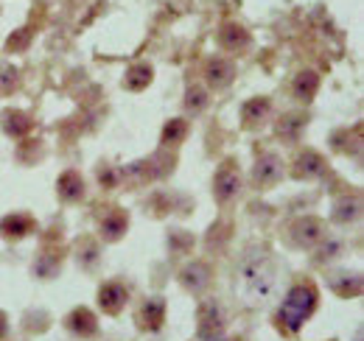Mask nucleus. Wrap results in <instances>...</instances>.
<instances>
[{"label":"nucleus","mask_w":364,"mask_h":341,"mask_svg":"<svg viewBox=\"0 0 364 341\" xmlns=\"http://www.w3.org/2000/svg\"><path fill=\"white\" fill-rule=\"evenodd\" d=\"M314 305H317V291H314V286H294V288L286 294V299H283L280 325H283L289 333L300 330L303 322L311 316Z\"/></svg>","instance_id":"f257e3e1"},{"label":"nucleus","mask_w":364,"mask_h":341,"mask_svg":"<svg viewBox=\"0 0 364 341\" xmlns=\"http://www.w3.org/2000/svg\"><path fill=\"white\" fill-rule=\"evenodd\" d=\"M241 286L252 294V297H269V291L274 288V269L267 257L250 260L241 269Z\"/></svg>","instance_id":"f03ea898"},{"label":"nucleus","mask_w":364,"mask_h":341,"mask_svg":"<svg viewBox=\"0 0 364 341\" xmlns=\"http://www.w3.org/2000/svg\"><path fill=\"white\" fill-rule=\"evenodd\" d=\"M238 188H241V176H238V170H235V163L228 160L222 168L216 170V179H213V196H216L219 205H228L230 199L238 193Z\"/></svg>","instance_id":"7ed1b4c3"},{"label":"nucleus","mask_w":364,"mask_h":341,"mask_svg":"<svg viewBox=\"0 0 364 341\" xmlns=\"http://www.w3.org/2000/svg\"><path fill=\"white\" fill-rule=\"evenodd\" d=\"M225 336V325H222V313L213 302L202 305L199 310V339L202 341H222Z\"/></svg>","instance_id":"20e7f679"},{"label":"nucleus","mask_w":364,"mask_h":341,"mask_svg":"<svg viewBox=\"0 0 364 341\" xmlns=\"http://www.w3.org/2000/svg\"><path fill=\"white\" fill-rule=\"evenodd\" d=\"M56 190H59V196H62L65 202H79V199L85 196V179H82L76 170H68V173L59 176Z\"/></svg>","instance_id":"39448f33"},{"label":"nucleus","mask_w":364,"mask_h":341,"mask_svg":"<svg viewBox=\"0 0 364 341\" xmlns=\"http://www.w3.org/2000/svg\"><path fill=\"white\" fill-rule=\"evenodd\" d=\"M98 302L107 313H121V308L127 305V288L121 283H107L98 294Z\"/></svg>","instance_id":"423d86ee"},{"label":"nucleus","mask_w":364,"mask_h":341,"mask_svg":"<svg viewBox=\"0 0 364 341\" xmlns=\"http://www.w3.org/2000/svg\"><path fill=\"white\" fill-rule=\"evenodd\" d=\"M291 232H294V241L300 247H311L314 241L322 238V224H319L317 218H303V221H297L291 227Z\"/></svg>","instance_id":"0eeeda50"},{"label":"nucleus","mask_w":364,"mask_h":341,"mask_svg":"<svg viewBox=\"0 0 364 341\" xmlns=\"http://www.w3.org/2000/svg\"><path fill=\"white\" fill-rule=\"evenodd\" d=\"M68 328L73 330V333H79V336H92L95 330H98V322H95V316H92L87 308H76L70 316H68Z\"/></svg>","instance_id":"6e6552de"},{"label":"nucleus","mask_w":364,"mask_h":341,"mask_svg":"<svg viewBox=\"0 0 364 341\" xmlns=\"http://www.w3.org/2000/svg\"><path fill=\"white\" fill-rule=\"evenodd\" d=\"M166 322V302L163 299H149L140 310V325L149 330H157Z\"/></svg>","instance_id":"1a4fd4ad"},{"label":"nucleus","mask_w":364,"mask_h":341,"mask_svg":"<svg viewBox=\"0 0 364 341\" xmlns=\"http://www.w3.org/2000/svg\"><path fill=\"white\" fill-rule=\"evenodd\" d=\"M31 229H34V221L23 213L6 215V218L0 221V232H6L9 238H23V235L31 232Z\"/></svg>","instance_id":"9d476101"},{"label":"nucleus","mask_w":364,"mask_h":341,"mask_svg":"<svg viewBox=\"0 0 364 341\" xmlns=\"http://www.w3.org/2000/svg\"><path fill=\"white\" fill-rule=\"evenodd\" d=\"M280 160L274 157V154H264L261 160H258V166H255V182L258 185H269L274 182L277 176H280Z\"/></svg>","instance_id":"9b49d317"},{"label":"nucleus","mask_w":364,"mask_h":341,"mask_svg":"<svg viewBox=\"0 0 364 341\" xmlns=\"http://www.w3.org/2000/svg\"><path fill=\"white\" fill-rule=\"evenodd\" d=\"M322 166H325V163H322V157H319L317 151H306V154H300L297 163H294V176H300V179H303V176H306V179H309V176H317V173H322Z\"/></svg>","instance_id":"f8f14e48"},{"label":"nucleus","mask_w":364,"mask_h":341,"mask_svg":"<svg viewBox=\"0 0 364 341\" xmlns=\"http://www.w3.org/2000/svg\"><path fill=\"white\" fill-rule=\"evenodd\" d=\"M182 283H185L188 288L199 291V288H205V286L210 283V269L202 266V263H193V266H188V269L182 271Z\"/></svg>","instance_id":"ddd939ff"},{"label":"nucleus","mask_w":364,"mask_h":341,"mask_svg":"<svg viewBox=\"0 0 364 341\" xmlns=\"http://www.w3.org/2000/svg\"><path fill=\"white\" fill-rule=\"evenodd\" d=\"M101 232H104L109 241L121 238V232H127V215L121 213V210H109V213L101 218Z\"/></svg>","instance_id":"4468645a"},{"label":"nucleus","mask_w":364,"mask_h":341,"mask_svg":"<svg viewBox=\"0 0 364 341\" xmlns=\"http://www.w3.org/2000/svg\"><path fill=\"white\" fill-rule=\"evenodd\" d=\"M232 76H235V70H232V65H230L228 59H213V62L208 65V79H210V85L225 87L232 82Z\"/></svg>","instance_id":"2eb2a0df"},{"label":"nucleus","mask_w":364,"mask_h":341,"mask_svg":"<svg viewBox=\"0 0 364 341\" xmlns=\"http://www.w3.org/2000/svg\"><path fill=\"white\" fill-rule=\"evenodd\" d=\"M219 40H222V45L230 48V50H238V48H244V45L250 43L247 31H244L241 26H235V23H228V26L219 31Z\"/></svg>","instance_id":"dca6fc26"},{"label":"nucleus","mask_w":364,"mask_h":341,"mask_svg":"<svg viewBox=\"0 0 364 341\" xmlns=\"http://www.w3.org/2000/svg\"><path fill=\"white\" fill-rule=\"evenodd\" d=\"M317 87H319L317 73H300V76L294 79V95H297L300 101H311L314 92H317Z\"/></svg>","instance_id":"f3484780"},{"label":"nucleus","mask_w":364,"mask_h":341,"mask_svg":"<svg viewBox=\"0 0 364 341\" xmlns=\"http://www.w3.org/2000/svg\"><path fill=\"white\" fill-rule=\"evenodd\" d=\"M267 112H269V101H267V98H252V101L244 107V121L252 126V124H258L261 118H267Z\"/></svg>","instance_id":"a211bd4d"},{"label":"nucleus","mask_w":364,"mask_h":341,"mask_svg":"<svg viewBox=\"0 0 364 341\" xmlns=\"http://www.w3.org/2000/svg\"><path fill=\"white\" fill-rule=\"evenodd\" d=\"M3 126H6L9 134H17L20 137V134H26L31 129V118L26 112H6V124Z\"/></svg>","instance_id":"6ab92c4d"},{"label":"nucleus","mask_w":364,"mask_h":341,"mask_svg":"<svg viewBox=\"0 0 364 341\" xmlns=\"http://www.w3.org/2000/svg\"><path fill=\"white\" fill-rule=\"evenodd\" d=\"M185 134H188V124L185 121H168L166 124V129H163V143L166 146H177V143H182L185 140Z\"/></svg>","instance_id":"aec40b11"},{"label":"nucleus","mask_w":364,"mask_h":341,"mask_svg":"<svg viewBox=\"0 0 364 341\" xmlns=\"http://www.w3.org/2000/svg\"><path fill=\"white\" fill-rule=\"evenodd\" d=\"M151 82V67L149 65H135L129 73H127V87L129 90H143Z\"/></svg>","instance_id":"412c9836"},{"label":"nucleus","mask_w":364,"mask_h":341,"mask_svg":"<svg viewBox=\"0 0 364 341\" xmlns=\"http://www.w3.org/2000/svg\"><path fill=\"white\" fill-rule=\"evenodd\" d=\"M359 215V199H345L342 205H339V213H336V218L339 221H350V218H356Z\"/></svg>","instance_id":"4be33fe9"},{"label":"nucleus","mask_w":364,"mask_h":341,"mask_svg":"<svg viewBox=\"0 0 364 341\" xmlns=\"http://www.w3.org/2000/svg\"><path fill=\"white\" fill-rule=\"evenodd\" d=\"M205 104H208V98H205V92H202L199 87L188 90V98H185V107H188V109H202Z\"/></svg>","instance_id":"5701e85b"},{"label":"nucleus","mask_w":364,"mask_h":341,"mask_svg":"<svg viewBox=\"0 0 364 341\" xmlns=\"http://www.w3.org/2000/svg\"><path fill=\"white\" fill-rule=\"evenodd\" d=\"M26 43H28V31H20L17 37H11V40H9V48H11V50H20Z\"/></svg>","instance_id":"b1692460"},{"label":"nucleus","mask_w":364,"mask_h":341,"mask_svg":"<svg viewBox=\"0 0 364 341\" xmlns=\"http://www.w3.org/2000/svg\"><path fill=\"white\" fill-rule=\"evenodd\" d=\"M6 330H9V325H6V316H3V313H0V339H3V336H6Z\"/></svg>","instance_id":"393cba45"}]
</instances>
